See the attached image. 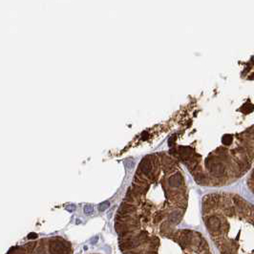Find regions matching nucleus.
Wrapping results in <instances>:
<instances>
[{"mask_svg":"<svg viewBox=\"0 0 254 254\" xmlns=\"http://www.w3.org/2000/svg\"><path fill=\"white\" fill-rule=\"evenodd\" d=\"M246 184H247V187H249V191L254 196V167L251 169V171L249 172V175L247 180H246Z\"/></svg>","mask_w":254,"mask_h":254,"instance_id":"nucleus-5","label":"nucleus"},{"mask_svg":"<svg viewBox=\"0 0 254 254\" xmlns=\"http://www.w3.org/2000/svg\"><path fill=\"white\" fill-rule=\"evenodd\" d=\"M7 254H73V247L64 238L50 237L14 246Z\"/></svg>","mask_w":254,"mask_h":254,"instance_id":"nucleus-3","label":"nucleus"},{"mask_svg":"<svg viewBox=\"0 0 254 254\" xmlns=\"http://www.w3.org/2000/svg\"><path fill=\"white\" fill-rule=\"evenodd\" d=\"M84 212H85V214H91L93 212V207L91 205H86L84 207Z\"/></svg>","mask_w":254,"mask_h":254,"instance_id":"nucleus-7","label":"nucleus"},{"mask_svg":"<svg viewBox=\"0 0 254 254\" xmlns=\"http://www.w3.org/2000/svg\"><path fill=\"white\" fill-rule=\"evenodd\" d=\"M140 254H212L205 236L193 229H174Z\"/></svg>","mask_w":254,"mask_h":254,"instance_id":"nucleus-2","label":"nucleus"},{"mask_svg":"<svg viewBox=\"0 0 254 254\" xmlns=\"http://www.w3.org/2000/svg\"><path fill=\"white\" fill-rule=\"evenodd\" d=\"M108 206H109L108 202H103L102 203H100V205H99V209L100 210V211H103V210H105Z\"/></svg>","mask_w":254,"mask_h":254,"instance_id":"nucleus-6","label":"nucleus"},{"mask_svg":"<svg viewBox=\"0 0 254 254\" xmlns=\"http://www.w3.org/2000/svg\"><path fill=\"white\" fill-rule=\"evenodd\" d=\"M150 158H151L150 156L145 157L142 161V162H140L139 168L140 169V171H142V173L144 176L152 180V160H150Z\"/></svg>","mask_w":254,"mask_h":254,"instance_id":"nucleus-4","label":"nucleus"},{"mask_svg":"<svg viewBox=\"0 0 254 254\" xmlns=\"http://www.w3.org/2000/svg\"><path fill=\"white\" fill-rule=\"evenodd\" d=\"M203 219L219 254H254V205L235 193L203 199Z\"/></svg>","mask_w":254,"mask_h":254,"instance_id":"nucleus-1","label":"nucleus"}]
</instances>
